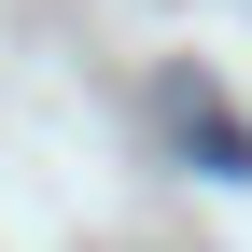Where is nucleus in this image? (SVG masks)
<instances>
[{"instance_id": "nucleus-1", "label": "nucleus", "mask_w": 252, "mask_h": 252, "mask_svg": "<svg viewBox=\"0 0 252 252\" xmlns=\"http://www.w3.org/2000/svg\"><path fill=\"white\" fill-rule=\"evenodd\" d=\"M154 112H168V140L196 154V168H224V182H252V126H224V112L196 98V84H168V98H154Z\"/></svg>"}]
</instances>
